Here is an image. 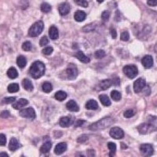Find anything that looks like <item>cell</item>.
<instances>
[{"label": "cell", "instance_id": "43", "mask_svg": "<svg viewBox=\"0 0 157 157\" xmlns=\"http://www.w3.org/2000/svg\"><path fill=\"white\" fill-rule=\"evenodd\" d=\"M75 3H76L77 5L81 6H82V7H87L88 5H89L87 1H85V0H79V1L75 0Z\"/></svg>", "mask_w": 157, "mask_h": 157}, {"label": "cell", "instance_id": "32", "mask_svg": "<svg viewBox=\"0 0 157 157\" xmlns=\"http://www.w3.org/2000/svg\"><path fill=\"white\" fill-rule=\"evenodd\" d=\"M40 9H41V11L43 13H50L52 10V7H51V6L47 3H42L41 4V6H40Z\"/></svg>", "mask_w": 157, "mask_h": 157}, {"label": "cell", "instance_id": "5", "mask_svg": "<svg viewBox=\"0 0 157 157\" xmlns=\"http://www.w3.org/2000/svg\"><path fill=\"white\" fill-rule=\"evenodd\" d=\"M123 72L130 80L134 79L138 74V69H137V66L134 65H126L123 68Z\"/></svg>", "mask_w": 157, "mask_h": 157}, {"label": "cell", "instance_id": "23", "mask_svg": "<svg viewBox=\"0 0 157 157\" xmlns=\"http://www.w3.org/2000/svg\"><path fill=\"white\" fill-rule=\"evenodd\" d=\"M23 87L25 88V90H26L27 91H32L33 89H34V87H33V84L32 81L30 80H28L27 78H25L22 81Z\"/></svg>", "mask_w": 157, "mask_h": 157}, {"label": "cell", "instance_id": "51", "mask_svg": "<svg viewBox=\"0 0 157 157\" xmlns=\"http://www.w3.org/2000/svg\"><path fill=\"white\" fill-rule=\"evenodd\" d=\"M0 156H1V157H3V156L8 157V156H9L6 152H1V154H0Z\"/></svg>", "mask_w": 157, "mask_h": 157}, {"label": "cell", "instance_id": "25", "mask_svg": "<svg viewBox=\"0 0 157 157\" xmlns=\"http://www.w3.org/2000/svg\"><path fill=\"white\" fill-rule=\"evenodd\" d=\"M99 100L101 103L104 106H110L112 105V102L110 101V98L106 94H101L99 95Z\"/></svg>", "mask_w": 157, "mask_h": 157}, {"label": "cell", "instance_id": "45", "mask_svg": "<svg viewBox=\"0 0 157 157\" xmlns=\"http://www.w3.org/2000/svg\"><path fill=\"white\" fill-rule=\"evenodd\" d=\"M85 123H86V121H85V120H78L77 121H75V122L74 123V127H75V128H77V127H82V125L84 124Z\"/></svg>", "mask_w": 157, "mask_h": 157}, {"label": "cell", "instance_id": "18", "mask_svg": "<svg viewBox=\"0 0 157 157\" xmlns=\"http://www.w3.org/2000/svg\"><path fill=\"white\" fill-rule=\"evenodd\" d=\"M49 36L52 40L58 39L59 38V32H58V27L53 25L49 29Z\"/></svg>", "mask_w": 157, "mask_h": 157}, {"label": "cell", "instance_id": "42", "mask_svg": "<svg viewBox=\"0 0 157 157\" xmlns=\"http://www.w3.org/2000/svg\"><path fill=\"white\" fill-rule=\"evenodd\" d=\"M54 51V48L52 46H47V47H45L43 50H42V54L44 55H50Z\"/></svg>", "mask_w": 157, "mask_h": 157}, {"label": "cell", "instance_id": "20", "mask_svg": "<svg viewBox=\"0 0 157 157\" xmlns=\"http://www.w3.org/2000/svg\"><path fill=\"white\" fill-rule=\"evenodd\" d=\"M28 104V101L27 99H25V98H20L14 104H13V108H15V109H20V108H22Z\"/></svg>", "mask_w": 157, "mask_h": 157}, {"label": "cell", "instance_id": "14", "mask_svg": "<svg viewBox=\"0 0 157 157\" xmlns=\"http://www.w3.org/2000/svg\"><path fill=\"white\" fill-rule=\"evenodd\" d=\"M142 64L145 68H151L153 66V58L151 55H145L142 59Z\"/></svg>", "mask_w": 157, "mask_h": 157}, {"label": "cell", "instance_id": "9", "mask_svg": "<svg viewBox=\"0 0 157 157\" xmlns=\"http://www.w3.org/2000/svg\"><path fill=\"white\" fill-rule=\"evenodd\" d=\"M109 135L113 139L120 140L124 137V132L120 127H112L110 130Z\"/></svg>", "mask_w": 157, "mask_h": 157}, {"label": "cell", "instance_id": "38", "mask_svg": "<svg viewBox=\"0 0 157 157\" xmlns=\"http://www.w3.org/2000/svg\"><path fill=\"white\" fill-rule=\"evenodd\" d=\"M94 57L97 59H102L104 57H105V50H98L94 53Z\"/></svg>", "mask_w": 157, "mask_h": 157}, {"label": "cell", "instance_id": "50", "mask_svg": "<svg viewBox=\"0 0 157 157\" xmlns=\"http://www.w3.org/2000/svg\"><path fill=\"white\" fill-rule=\"evenodd\" d=\"M127 145H125L124 143H121V149H127Z\"/></svg>", "mask_w": 157, "mask_h": 157}, {"label": "cell", "instance_id": "37", "mask_svg": "<svg viewBox=\"0 0 157 157\" xmlns=\"http://www.w3.org/2000/svg\"><path fill=\"white\" fill-rule=\"evenodd\" d=\"M135 113L136 112L134 111V109H127L123 113V116L125 118H131L135 115Z\"/></svg>", "mask_w": 157, "mask_h": 157}, {"label": "cell", "instance_id": "8", "mask_svg": "<svg viewBox=\"0 0 157 157\" xmlns=\"http://www.w3.org/2000/svg\"><path fill=\"white\" fill-rule=\"evenodd\" d=\"M19 115L23 118H27V119H32V120L36 117V113L33 108H27L25 109L20 110Z\"/></svg>", "mask_w": 157, "mask_h": 157}, {"label": "cell", "instance_id": "41", "mask_svg": "<svg viewBox=\"0 0 157 157\" xmlns=\"http://www.w3.org/2000/svg\"><path fill=\"white\" fill-rule=\"evenodd\" d=\"M89 140V137L87 134H82L77 138L78 143H85Z\"/></svg>", "mask_w": 157, "mask_h": 157}, {"label": "cell", "instance_id": "27", "mask_svg": "<svg viewBox=\"0 0 157 157\" xmlns=\"http://www.w3.org/2000/svg\"><path fill=\"white\" fill-rule=\"evenodd\" d=\"M7 76L10 78V80H14L18 76V73L15 68L11 67L7 71Z\"/></svg>", "mask_w": 157, "mask_h": 157}, {"label": "cell", "instance_id": "4", "mask_svg": "<svg viewBox=\"0 0 157 157\" xmlns=\"http://www.w3.org/2000/svg\"><path fill=\"white\" fill-rule=\"evenodd\" d=\"M44 28V24L42 20H38L35 22L28 30V35L31 37H37L42 32Z\"/></svg>", "mask_w": 157, "mask_h": 157}, {"label": "cell", "instance_id": "36", "mask_svg": "<svg viewBox=\"0 0 157 157\" xmlns=\"http://www.w3.org/2000/svg\"><path fill=\"white\" fill-rule=\"evenodd\" d=\"M21 47H22V50H25V51H30V50H32V45L31 42L26 41V42L23 43Z\"/></svg>", "mask_w": 157, "mask_h": 157}, {"label": "cell", "instance_id": "46", "mask_svg": "<svg viewBox=\"0 0 157 157\" xmlns=\"http://www.w3.org/2000/svg\"><path fill=\"white\" fill-rule=\"evenodd\" d=\"M110 34L112 35V38L113 39H115L117 38V32H116V30L113 27L110 28Z\"/></svg>", "mask_w": 157, "mask_h": 157}, {"label": "cell", "instance_id": "26", "mask_svg": "<svg viewBox=\"0 0 157 157\" xmlns=\"http://www.w3.org/2000/svg\"><path fill=\"white\" fill-rule=\"evenodd\" d=\"M17 65L20 68H24L27 65V59L25 58V56L20 55L17 58Z\"/></svg>", "mask_w": 157, "mask_h": 157}, {"label": "cell", "instance_id": "44", "mask_svg": "<svg viewBox=\"0 0 157 157\" xmlns=\"http://www.w3.org/2000/svg\"><path fill=\"white\" fill-rule=\"evenodd\" d=\"M6 143V137L4 134H0V145L1 146H5Z\"/></svg>", "mask_w": 157, "mask_h": 157}, {"label": "cell", "instance_id": "13", "mask_svg": "<svg viewBox=\"0 0 157 157\" xmlns=\"http://www.w3.org/2000/svg\"><path fill=\"white\" fill-rule=\"evenodd\" d=\"M112 80L110 79H107V80H102L98 83V85L97 86V90H108V88H110L112 87Z\"/></svg>", "mask_w": 157, "mask_h": 157}, {"label": "cell", "instance_id": "16", "mask_svg": "<svg viewBox=\"0 0 157 157\" xmlns=\"http://www.w3.org/2000/svg\"><path fill=\"white\" fill-rule=\"evenodd\" d=\"M66 108L70 112H77L80 111V107L74 100H70L66 103Z\"/></svg>", "mask_w": 157, "mask_h": 157}, {"label": "cell", "instance_id": "1", "mask_svg": "<svg viewBox=\"0 0 157 157\" xmlns=\"http://www.w3.org/2000/svg\"><path fill=\"white\" fill-rule=\"evenodd\" d=\"M45 65L39 61L33 62L29 68V74L34 80H39L45 74Z\"/></svg>", "mask_w": 157, "mask_h": 157}, {"label": "cell", "instance_id": "47", "mask_svg": "<svg viewBox=\"0 0 157 157\" xmlns=\"http://www.w3.org/2000/svg\"><path fill=\"white\" fill-rule=\"evenodd\" d=\"M112 85H113V86H115V87H116V86H120V78L119 77L114 78L113 80H112Z\"/></svg>", "mask_w": 157, "mask_h": 157}, {"label": "cell", "instance_id": "39", "mask_svg": "<svg viewBox=\"0 0 157 157\" xmlns=\"http://www.w3.org/2000/svg\"><path fill=\"white\" fill-rule=\"evenodd\" d=\"M120 39L122 41H124V42H127L128 40L130 39V35H129V32H123L120 35Z\"/></svg>", "mask_w": 157, "mask_h": 157}, {"label": "cell", "instance_id": "21", "mask_svg": "<svg viewBox=\"0 0 157 157\" xmlns=\"http://www.w3.org/2000/svg\"><path fill=\"white\" fill-rule=\"evenodd\" d=\"M86 18H87V13L82 10H77L74 13V19L78 22H82L86 20Z\"/></svg>", "mask_w": 157, "mask_h": 157}, {"label": "cell", "instance_id": "35", "mask_svg": "<svg viewBox=\"0 0 157 157\" xmlns=\"http://www.w3.org/2000/svg\"><path fill=\"white\" fill-rule=\"evenodd\" d=\"M110 14H111V12L109 10H105L104 12L101 13V20H102L103 22H108L110 18Z\"/></svg>", "mask_w": 157, "mask_h": 157}, {"label": "cell", "instance_id": "48", "mask_svg": "<svg viewBox=\"0 0 157 157\" xmlns=\"http://www.w3.org/2000/svg\"><path fill=\"white\" fill-rule=\"evenodd\" d=\"M10 116V112L8 110H4L3 112H1V117L2 118H8Z\"/></svg>", "mask_w": 157, "mask_h": 157}, {"label": "cell", "instance_id": "22", "mask_svg": "<svg viewBox=\"0 0 157 157\" xmlns=\"http://www.w3.org/2000/svg\"><path fill=\"white\" fill-rule=\"evenodd\" d=\"M51 148H52V142L50 141H46L43 143V145L40 148V152L42 154H46L50 152Z\"/></svg>", "mask_w": 157, "mask_h": 157}, {"label": "cell", "instance_id": "40", "mask_svg": "<svg viewBox=\"0 0 157 157\" xmlns=\"http://www.w3.org/2000/svg\"><path fill=\"white\" fill-rule=\"evenodd\" d=\"M50 42L49 39H48L47 36H43V37L41 38V39L39 40V45L40 46H45Z\"/></svg>", "mask_w": 157, "mask_h": 157}, {"label": "cell", "instance_id": "2", "mask_svg": "<svg viewBox=\"0 0 157 157\" xmlns=\"http://www.w3.org/2000/svg\"><path fill=\"white\" fill-rule=\"evenodd\" d=\"M115 123V120L112 117L107 116L101 119V120H98L97 122H95L94 123L90 125L88 128L89 130H93V131H96V130H104L105 128L109 127L111 125H112Z\"/></svg>", "mask_w": 157, "mask_h": 157}, {"label": "cell", "instance_id": "30", "mask_svg": "<svg viewBox=\"0 0 157 157\" xmlns=\"http://www.w3.org/2000/svg\"><path fill=\"white\" fill-rule=\"evenodd\" d=\"M7 90L9 93H16L19 91L20 87H19V85L18 83H11L8 86Z\"/></svg>", "mask_w": 157, "mask_h": 157}, {"label": "cell", "instance_id": "52", "mask_svg": "<svg viewBox=\"0 0 157 157\" xmlns=\"http://www.w3.org/2000/svg\"><path fill=\"white\" fill-rule=\"evenodd\" d=\"M97 3H103V2H104V0H100V1H99V0H97Z\"/></svg>", "mask_w": 157, "mask_h": 157}, {"label": "cell", "instance_id": "12", "mask_svg": "<svg viewBox=\"0 0 157 157\" xmlns=\"http://www.w3.org/2000/svg\"><path fill=\"white\" fill-rule=\"evenodd\" d=\"M70 10H71V7H70L69 3H67V2L61 3L58 6V11H59L61 16H66L67 14H68Z\"/></svg>", "mask_w": 157, "mask_h": 157}, {"label": "cell", "instance_id": "49", "mask_svg": "<svg viewBox=\"0 0 157 157\" xmlns=\"http://www.w3.org/2000/svg\"><path fill=\"white\" fill-rule=\"evenodd\" d=\"M148 5L151 6H156L157 5V1L156 0H149L147 1Z\"/></svg>", "mask_w": 157, "mask_h": 157}, {"label": "cell", "instance_id": "29", "mask_svg": "<svg viewBox=\"0 0 157 157\" xmlns=\"http://www.w3.org/2000/svg\"><path fill=\"white\" fill-rule=\"evenodd\" d=\"M108 148L110 151V156H114L116 152V145L113 142H108Z\"/></svg>", "mask_w": 157, "mask_h": 157}, {"label": "cell", "instance_id": "10", "mask_svg": "<svg viewBox=\"0 0 157 157\" xmlns=\"http://www.w3.org/2000/svg\"><path fill=\"white\" fill-rule=\"evenodd\" d=\"M146 87V80L144 78H139L134 82V90L135 93L142 92Z\"/></svg>", "mask_w": 157, "mask_h": 157}, {"label": "cell", "instance_id": "15", "mask_svg": "<svg viewBox=\"0 0 157 157\" xmlns=\"http://www.w3.org/2000/svg\"><path fill=\"white\" fill-rule=\"evenodd\" d=\"M66 150H67V143L66 142H61L55 146L54 153L59 156V155L64 153Z\"/></svg>", "mask_w": 157, "mask_h": 157}, {"label": "cell", "instance_id": "24", "mask_svg": "<svg viewBox=\"0 0 157 157\" xmlns=\"http://www.w3.org/2000/svg\"><path fill=\"white\" fill-rule=\"evenodd\" d=\"M85 107L88 110H97L98 108V104L95 100L91 99L89 100L86 103Z\"/></svg>", "mask_w": 157, "mask_h": 157}, {"label": "cell", "instance_id": "3", "mask_svg": "<svg viewBox=\"0 0 157 157\" xmlns=\"http://www.w3.org/2000/svg\"><path fill=\"white\" fill-rule=\"evenodd\" d=\"M79 74L77 67L75 65L69 64L67 68H65L60 74V78L63 80H75Z\"/></svg>", "mask_w": 157, "mask_h": 157}, {"label": "cell", "instance_id": "7", "mask_svg": "<svg viewBox=\"0 0 157 157\" xmlns=\"http://www.w3.org/2000/svg\"><path fill=\"white\" fill-rule=\"evenodd\" d=\"M137 129L139 134H146L148 133L156 130V127H153L152 125H151L149 123H144L140 124L137 127Z\"/></svg>", "mask_w": 157, "mask_h": 157}, {"label": "cell", "instance_id": "19", "mask_svg": "<svg viewBox=\"0 0 157 157\" xmlns=\"http://www.w3.org/2000/svg\"><path fill=\"white\" fill-rule=\"evenodd\" d=\"M75 57L77 58L78 60H80L81 62L85 63V64H87V63H89L90 61V58L87 57V56L83 54V52H82V51H80V50L75 53Z\"/></svg>", "mask_w": 157, "mask_h": 157}, {"label": "cell", "instance_id": "17", "mask_svg": "<svg viewBox=\"0 0 157 157\" xmlns=\"http://www.w3.org/2000/svg\"><path fill=\"white\" fill-rule=\"evenodd\" d=\"M21 147V145H20L19 142L18 141L17 138L15 137H12L10 141V143H9V149L11 151V152H15L16 150H18V149H20Z\"/></svg>", "mask_w": 157, "mask_h": 157}, {"label": "cell", "instance_id": "34", "mask_svg": "<svg viewBox=\"0 0 157 157\" xmlns=\"http://www.w3.org/2000/svg\"><path fill=\"white\" fill-rule=\"evenodd\" d=\"M15 101H16L15 97H4V98L2 100V104H3V105H8V104L13 103Z\"/></svg>", "mask_w": 157, "mask_h": 157}, {"label": "cell", "instance_id": "11", "mask_svg": "<svg viewBox=\"0 0 157 157\" xmlns=\"http://www.w3.org/2000/svg\"><path fill=\"white\" fill-rule=\"evenodd\" d=\"M73 123H74V118L71 117V116H64V117L61 118L59 120V124L63 128L69 127Z\"/></svg>", "mask_w": 157, "mask_h": 157}, {"label": "cell", "instance_id": "33", "mask_svg": "<svg viewBox=\"0 0 157 157\" xmlns=\"http://www.w3.org/2000/svg\"><path fill=\"white\" fill-rule=\"evenodd\" d=\"M42 90L43 92L50 93L53 90L52 84L49 82H45L42 86Z\"/></svg>", "mask_w": 157, "mask_h": 157}, {"label": "cell", "instance_id": "28", "mask_svg": "<svg viewBox=\"0 0 157 157\" xmlns=\"http://www.w3.org/2000/svg\"><path fill=\"white\" fill-rule=\"evenodd\" d=\"M54 97L55 99L58 100L59 101H65L67 98V94L65 91H63V90H59V91H58V92L55 94Z\"/></svg>", "mask_w": 157, "mask_h": 157}, {"label": "cell", "instance_id": "6", "mask_svg": "<svg viewBox=\"0 0 157 157\" xmlns=\"http://www.w3.org/2000/svg\"><path fill=\"white\" fill-rule=\"evenodd\" d=\"M140 152L144 156H151L154 154V149L151 144H142L140 146Z\"/></svg>", "mask_w": 157, "mask_h": 157}, {"label": "cell", "instance_id": "31", "mask_svg": "<svg viewBox=\"0 0 157 157\" xmlns=\"http://www.w3.org/2000/svg\"><path fill=\"white\" fill-rule=\"evenodd\" d=\"M111 97H112L113 101H119L122 98V94H121V93L117 91V90H112L111 92Z\"/></svg>", "mask_w": 157, "mask_h": 157}]
</instances>
